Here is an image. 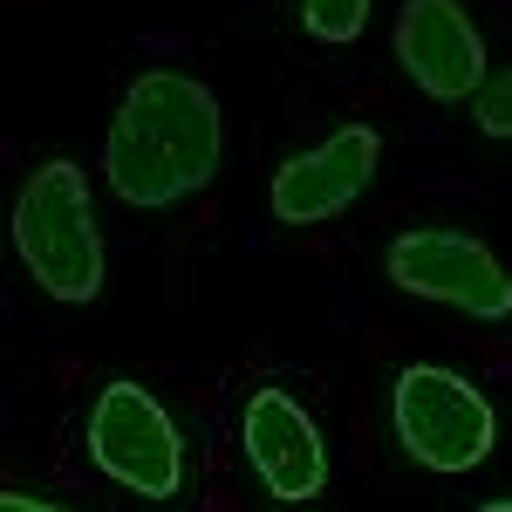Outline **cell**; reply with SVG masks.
I'll return each instance as SVG.
<instances>
[{
    "mask_svg": "<svg viewBox=\"0 0 512 512\" xmlns=\"http://www.w3.org/2000/svg\"><path fill=\"white\" fill-rule=\"evenodd\" d=\"M219 158H226V110L198 76L144 69L123 89L103 137V178L123 205L137 212L185 205L219 178Z\"/></svg>",
    "mask_w": 512,
    "mask_h": 512,
    "instance_id": "obj_1",
    "label": "cell"
},
{
    "mask_svg": "<svg viewBox=\"0 0 512 512\" xmlns=\"http://www.w3.org/2000/svg\"><path fill=\"white\" fill-rule=\"evenodd\" d=\"M14 253L41 294L69 308L103 294V233H96L89 171L76 158H48L28 171V185L14 198Z\"/></svg>",
    "mask_w": 512,
    "mask_h": 512,
    "instance_id": "obj_2",
    "label": "cell"
},
{
    "mask_svg": "<svg viewBox=\"0 0 512 512\" xmlns=\"http://www.w3.org/2000/svg\"><path fill=\"white\" fill-rule=\"evenodd\" d=\"M390 424L396 444L424 465V472H478L499 444V410L485 403L478 383H465L444 362H410L390 390Z\"/></svg>",
    "mask_w": 512,
    "mask_h": 512,
    "instance_id": "obj_3",
    "label": "cell"
},
{
    "mask_svg": "<svg viewBox=\"0 0 512 512\" xmlns=\"http://www.w3.org/2000/svg\"><path fill=\"white\" fill-rule=\"evenodd\" d=\"M89 458L96 472L137 499H185V437L144 383H103L89 403Z\"/></svg>",
    "mask_w": 512,
    "mask_h": 512,
    "instance_id": "obj_4",
    "label": "cell"
},
{
    "mask_svg": "<svg viewBox=\"0 0 512 512\" xmlns=\"http://www.w3.org/2000/svg\"><path fill=\"white\" fill-rule=\"evenodd\" d=\"M383 274L437 308H458L472 321H512V274L506 260L485 246V239L458 233V226H410L390 239L383 253Z\"/></svg>",
    "mask_w": 512,
    "mask_h": 512,
    "instance_id": "obj_5",
    "label": "cell"
},
{
    "mask_svg": "<svg viewBox=\"0 0 512 512\" xmlns=\"http://www.w3.org/2000/svg\"><path fill=\"white\" fill-rule=\"evenodd\" d=\"M239 444H246L253 478L267 485V499H280V506L321 499V485H328V444H321L315 417L287 390L267 383V390L246 396V410H239Z\"/></svg>",
    "mask_w": 512,
    "mask_h": 512,
    "instance_id": "obj_6",
    "label": "cell"
},
{
    "mask_svg": "<svg viewBox=\"0 0 512 512\" xmlns=\"http://www.w3.org/2000/svg\"><path fill=\"white\" fill-rule=\"evenodd\" d=\"M396 62L431 103H472L485 69V35L465 0H403L396 14Z\"/></svg>",
    "mask_w": 512,
    "mask_h": 512,
    "instance_id": "obj_7",
    "label": "cell"
},
{
    "mask_svg": "<svg viewBox=\"0 0 512 512\" xmlns=\"http://www.w3.org/2000/svg\"><path fill=\"white\" fill-rule=\"evenodd\" d=\"M376 164H383V137H376L369 123H342L335 137H321L315 151L280 164L267 205H274L280 226H321V219L349 212L355 198L369 192Z\"/></svg>",
    "mask_w": 512,
    "mask_h": 512,
    "instance_id": "obj_8",
    "label": "cell"
},
{
    "mask_svg": "<svg viewBox=\"0 0 512 512\" xmlns=\"http://www.w3.org/2000/svg\"><path fill=\"white\" fill-rule=\"evenodd\" d=\"M369 7L376 0H301V28L328 48H349L362 28H369Z\"/></svg>",
    "mask_w": 512,
    "mask_h": 512,
    "instance_id": "obj_9",
    "label": "cell"
},
{
    "mask_svg": "<svg viewBox=\"0 0 512 512\" xmlns=\"http://www.w3.org/2000/svg\"><path fill=\"white\" fill-rule=\"evenodd\" d=\"M472 117H478V130H485V137H512V69H499V76L478 82Z\"/></svg>",
    "mask_w": 512,
    "mask_h": 512,
    "instance_id": "obj_10",
    "label": "cell"
},
{
    "mask_svg": "<svg viewBox=\"0 0 512 512\" xmlns=\"http://www.w3.org/2000/svg\"><path fill=\"white\" fill-rule=\"evenodd\" d=\"M0 506H7V512H62V499L28 492V485H7V492H0Z\"/></svg>",
    "mask_w": 512,
    "mask_h": 512,
    "instance_id": "obj_11",
    "label": "cell"
},
{
    "mask_svg": "<svg viewBox=\"0 0 512 512\" xmlns=\"http://www.w3.org/2000/svg\"><path fill=\"white\" fill-rule=\"evenodd\" d=\"M485 512H512V499H485Z\"/></svg>",
    "mask_w": 512,
    "mask_h": 512,
    "instance_id": "obj_12",
    "label": "cell"
}]
</instances>
